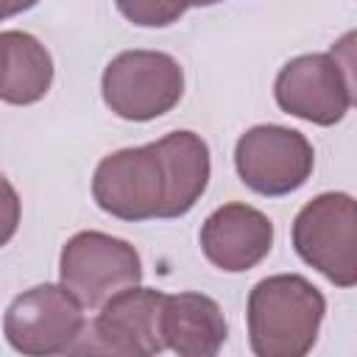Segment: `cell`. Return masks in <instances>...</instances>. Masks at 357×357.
<instances>
[{
	"mask_svg": "<svg viewBox=\"0 0 357 357\" xmlns=\"http://www.w3.org/2000/svg\"><path fill=\"white\" fill-rule=\"evenodd\" d=\"M326 312L324 293L298 273H276L248 293V343L257 357H304Z\"/></svg>",
	"mask_w": 357,
	"mask_h": 357,
	"instance_id": "6da1fadb",
	"label": "cell"
},
{
	"mask_svg": "<svg viewBox=\"0 0 357 357\" xmlns=\"http://www.w3.org/2000/svg\"><path fill=\"white\" fill-rule=\"evenodd\" d=\"M100 95L117 117L148 123L167 114L181 100L184 70L162 50H123L106 64Z\"/></svg>",
	"mask_w": 357,
	"mask_h": 357,
	"instance_id": "7a4b0ae2",
	"label": "cell"
},
{
	"mask_svg": "<svg viewBox=\"0 0 357 357\" xmlns=\"http://www.w3.org/2000/svg\"><path fill=\"white\" fill-rule=\"evenodd\" d=\"M296 254L337 287L357 284V206L349 192H321L293 220Z\"/></svg>",
	"mask_w": 357,
	"mask_h": 357,
	"instance_id": "3957f363",
	"label": "cell"
},
{
	"mask_svg": "<svg viewBox=\"0 0 357 357\" xmlns=\"http://www.w3.org/2000/svg\"><path fill=\"white\" fill-rule=\"evenodd\" d=\"M59 279L84 310H98L114 293L139 284L142 259L128 240L103 231H78L61 248Z\"/></svg>",
	"mask_w": 357,
	"mask_h": 357,
	"instance_id": "277c9868",
	"label": "cell"
},
{
	"mask_svg": "<svg viewBox=\"0 0 357 357\" xmlns=\"http://www.w3.org/2000/svg\"><path fill=\"white\" fill-rule=\"evenodd\" d=\"M84 329V307L61 284H36L22 290L3 315V335L8 346L31 357L73 351Z\"/></svg>",
	"mask_w": 357,
	"mask_h": 357,
	"instance_id": "5b68a950",
	"label": "cell"
},
{
	"mask_svg": "<svg viewBox=\"0 0 357 357\" xmlns=\"http://www.w3.org/2000/svg\"><path fill=\"white\" fill-rule=\"evenodd\" d=\"M165 195L167 181L156 142L114 151L95 167L92 198L112 218L128 223L162 218Z\"/></svg>",
	"mask_w": 357,
	"mask_h": 357,
	"instance_id": "8992f818",
	"label": "cell"
},
{
	"mask_svg": "<svg viewBox=\"0 0 357 357\" xmlns=\"http://www.w3.org/2000/svg\"><path fill=\"white\" fill-rule=\"evenodd\" d=\"M234 167L248 190L279 198L307 184L315 167V151L296 128L254 126L234 145Z\"/></svg>",
	"mask_w": 357,
	"mask_h": 357,
	"instance_id": "52a82bcc",
	"label": "cell"
},
{
	"mask_svg": "<svg viewBox=\"0 0 357 357\" xmlns=\"http://www.w3.org/2000/svg\"><path fill=\"white\" fill-rule=\"evenodd\" d=\"M282 112L312 126H335L354 103L351 70L332 53H304L290 59L273 84Z\"/></svg>",
	"mask_w": 357,
	"mask_h": 357,
	"instance_id": "ba28073f",
	"label": "cell"
},
{
	"mask_svg": "<svg viewBox=\"0 0 357 357\" xmlns=\"http://www.w3.org/2000/svg\"><path fill=\"white\" fill-rule=\"evenodd\" d=\"M165 293L153 287H126L103 301L95 321L84 329L73 351H100L123 357H151L165 349L162 340Z\"/></svg>",
	"mask_w": 357,
	"mask_h": 357,
	"instance_id": "9c48e42d",
	"label": "cell"
},
{
	"mask_svg": "<svg viewBox=\"0 0 357 357\" xmlns=\"http://www.w3.org/2000/svg\"><path fill=\"white\" fill-rule=\"evenodd\" d=\"M204 257L226 271L245 273L257 268L273 248V223L265 212L248 204H223L201 226Z\"/></svg>",
	"mask_w": 357,
	"mask_h": 357,
	"instance_id": "30bf717a",
	"label": "cell"
},
{
	"mask_svg": "<svg viewBox=\"0 0 357 357\" xmlns=\"http://www.w3.org/2000/svg\"><path fill=\"white\" fill-rule=\"evenodd\" d=\"M229 326L215 298L204 293H165L162 340L181 357H215L226 343Z\"/></svg>",
	"mask_w": 357,
	"mask_h": 357,
	"instance_id": "8fae6325",
	"label": "cell"
},
{
	"mask_svg": "<svg viewBox=\"0 0 357 357\" xmlns=\"http://www.w3.org/2000/svg\"><path fill=\"white\" fill-rule=\"evenodd\" d=\"M156 148H159V156L165 165V181H167L162 218H181L206 192L209 173H212L209 145L192 131H170L162 139H156Z\"/></svg>",
	"mask_w": 357,
	"mask_h": 357,
	"instance_id": "7c38bea8",
	"label": "cell"
},
{
	"mask_svg": "<svg viewBox=\"0 0 357 357\" xmlns=\"http://www.w3.org/2000/svg\"><path fill=\"white\" fill-rule=\"evenodd\" d=\"M0 47V100L11 106H31L42 100L53 84V59L47 47L25 31H3Z\"/></svg>",
	"mask_w": 357,
	"mask_h": 357,
	"instance_id": "4fadbf2b",
	"label": "cell"
},
{
	"mask_svg": "<svg viewBox=\"0 0 357 357\" xmlns=\"http://www.w3.org/2000/svg\"><path fill=\"white\" fill-rule=\"evenodd\" d=\"M117 11L139 28H167L187 8V0H114Z\"/></svg>",
	"mask_w": 357,
	"mask_h": 357,
	"instance_id": "5bb4252c",
	"label": "cell"
},
{
	"mask_svg": "<svg viewBox=\"0 0 357 357\" xmlns=\"http://www.w3.org/2000/svg\"><path fill=\"white\" fill-rule=\"evenodd\" d=\"M20 215H22L20 195H17L14 184L0 173V248H3L14 234H17Z\"/></svg>",
	"mask_w": 357,
	"mask_h": 357,
	"instance_id": "9a60e30c",
	"label": "cell"
},
{
	"mask_svg": "<svg viewBox=\"0 0 357 357\" xmlns=\"http://www.w3.org/2000/svg\"><path fill=\"white\" fill-rule=\"evenodd\" d=\"M39 0H0V22L14 17V14H22L28 8H33Z\"/></svg>",
	"mask_w": 357,
	"mask_h": 357,
	"instance_id": "2e32d148",
	"label": "cell"
},
{
	"mask_svg": "<svg viewBox=\"0 0 357 357\" xmlns=\"http://www.w3.org/2000/svg\"><path fill=\"white\" fill-rule=\"evenodd\" d=\"M187 3H190V6H198V8H201V6H215V3H220V0H187Z\"/></svg>",
	"mask_w": 357,
	"mask_h": 357,
	"instance_id": "e0dca14e",
	"label": "cell"
},
{
	"mask_svg": "<svg viewBox=\"0 0 357 357\" xmlns=\"http://www.w3.org/2000/svg\"><path fill=\"white\" fill-rule=\"evenodd\" d=\"M0 73H3V47H0Z\"/></svg>",
	"mask_w": 357,
	"mask_h": 357,
	"instance_id": "ac0fdd59",
	"label": "cell"
}]
</instances>
